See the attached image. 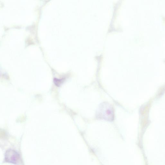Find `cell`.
Here are the masks:
<instances>
[{"label":"cell","mask_w":165,"mask_h":165,"mask_svg":"<svg viewBox=\"0 0 165 165\" xmlns=\"http://www.w3.org/2000/svg\"><path fill=\"white\" fill-rule=\"evenodd\" d=\"M20 160V155L14 150H8L5 154V160L6 162L16 164L19 163Z\"/></svg>","instance_id":"2"},{"label":"cell","mask_w":165,"mask_h":165,"mask_svg":"<svg viewBox=\"0 0 165 165\" xmlns=\"http://www.w3.org/2000/svg\"><path fill=\"white\" fill-rule=\"evenodd\" d=\"M96 115L98 119L110 122L113 121L114 114L113 106L108 103H101L99 105Z\"/></svg>","instance_id":"1"}]
</instances>
